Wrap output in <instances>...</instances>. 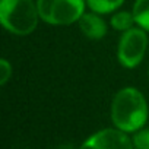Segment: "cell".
Listing matches in <instances>:
<instances>
[{"label":"cell","mask_w":149,"mask_h":149,"mask_svg":"<svg viewBox=\"0 0 149 149\" xmlns=\"http://www.w3.org/2000/svg\"><path fill=\"white\" fill-rule=\"evenodd\" d=\"M79 28L81 31L91 40H101L107 34V25L105 22L95 13H84L79 19Z\"/></svg>","instance_id":"8992f818"},{"label":"cell","mask_w":149,"mask_h":149,"mask_svg":"<svg viewBox=\"0 0 149 149\" xmlns=\"http://www.w3.org/2000/svg\"><path fill=\"white\" fill-rule=\"evenodd\" d=\"M40 18L50 25L79 22L85 13V0H37Z\"/></svg>","instance_id":"3957f363"},{"label":"cell","mask_w":149,"mask_h":149,"mask_svg":"<svg viewBox=\"0 0 149 149\" xmlns=\"http://www.w3.org/2000/svg\"><path fill=\"white\" fill-rule=\"evenodd\" d=\"M133 24H136L134 16H133V12L130 13V12L121 10V12L114 13L113 18H111V26L114 29H117V31H123L124 32V31L133 28Z\"/></svg>","instance_id":"9c48e42d"},{"label":"cell","mask_w":149,"mask_h":149,"mask_svg":"<svg viewBox=\"0 0 149 149\" xmlns=\"http://www.w3.org/2000/svg\"><path fill=\"white\" fill-rule=\"evenodd\" d=\"M148 102L140 91L127 86L120 89L111 102V120L113 124L126 132L136 133L148 121Z\"/></svg>","instance_id":"6da1fadb"},{"label":"cell","mask_w":149,"mask_h":149,"mask_svg":"<svg viewBox=\"0 0 149 149\" xmlns=\"http://www.w3.org/2000/svg\"><path fill=\"white\" fill-rule=\"evenodd\" d=\"M81 149H134L133 140L120 129H104L89 136Z\"/></svg>","instance_id":"5b68a950"},{"label":"cell","mask_w":149,"mask_h":149,"mask_svg":"<svg viewBox=\"0 0 149 149\" xmlns=\"http://www.w3.org/2000/svg\"><path fill=\"white\" fill-rule=\"evenodd\" d=\"M148 47V35L146 31L142 28H130L123 32L120 41H118V48H117V58L120 64L126 69H133L136 67Z\"/></svg>","instance_id":"277c9868"},{"label":"cell","mask_w":149,"mask_h":149,"mask_svg":"<svg viewBox=\"0 0 149 149\" xmlns=\"http://www.w3.org/2000/svg\"><path fill=\"white\" fill-rule=\"evenodd\" d=\"M133 16L139 28L149 32V0H136L133 5Z\"/></svg>","instance_id":"52a82bcc"},{"label":"cell","mask_w":149,"mask_h":149,"mask_svg":"<svg viewBox=\"0 0 149 149\" xmlns=\"http://www.w3.org/2000/svg\"><path fill=\"white\" fill-rule=\"evenodd\" d=\"M38 6L34 0H2L0 21L15 35H29L38 25Z\"/></svg>","instance_id":"7a4b0ae2"},{"label":"cell","mask_w":149,"mask_h":149,"mask_svg":"<svg viewBox=\"0 0 149 149\" xmlns=\"http://www.w3.org/2000/svg\"><path fill=\"white\" fill-rule=\"evenodd\" d=\"M134 149H149V129H140L133 136Z\"/></svg>","instance_id":"30bf717a"},{"label":"cell","mask_w":149,"mask_h":149,"mask_svg":"<svg viewBox=\"0 0 149 149\" xmlns=\"http://www.w3.org/2000/svg\"><path fill=\"white\" fill-rule=\"evenodd\" d=\"M86 3L92 12L105 15L117 10L124 3V0H86Z\"/></svg>","instance_id":"ba28073f"},{"label":"cell","mask_w":149,"mask_h":149,"mask_svg":"<svg viewBox=\"0 0 149 149\" xmlns=\"http://www.w3.org/2000/svg\"><path fill=\"white\" fill-rule=\"evenodd\" d=\"M12 76V66L6 58L0 60V85H6Z\"/></svg>","instance_id":"8fae6325"}]
</instances>
